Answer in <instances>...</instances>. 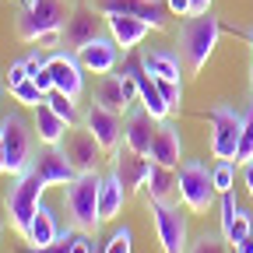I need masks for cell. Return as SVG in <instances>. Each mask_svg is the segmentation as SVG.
<instances>
[{
    "mask_svg": "<svg viewBox=\"0 0 253 253\" xmlns=\"http://www.w3.org/2000/svg\"><path fill=\"white\" fill-rule=\"evenodd\" d=\"M63 21H67L63 0H25L14 18V32L21 42H39L49 49L63 42Z\"/></svg>",
    "mask_w": 253,
    "mask_h": 253,
    "instance_id": "obj_1",
    "label": "cell"
},
{
    "mask_svg": "<svg viewBox=\"0 0 253 253\" xmlns=\"http://www.w3.org/2000/svg\"><path fill=\"white\" fill-rule=\"evenodd\" d=\"M99 194H102V176L95 172H78L67 186H63V208H67V221L78 232H95L102 225L99 218Z\"/></svg>",
    "mask_w": 253,
    "mask_h": 253,
    "instance_id": "obj_2",
    "label": "cell"
},
{
    "mask_svg": "<svg viewBox=\"0 0 253 253\" xmlns=\"http://www.w3.org/2000/svg\"><path fill=\"white\" fill-rule=\"evenodd\" d=\"M221 39V21L208 11V14H190L179 25V56L190 67V74H201L204 63L211 60L214 46Z\"/></svg>",
    "mask_w": 253,
    "mask_h": 253,
    "instance_id": "obj_3",
    "label": "cell"
},
{
    "mask_svg": "<svg viewBox=\"0 0 253 253\" xmlns=\"http://www.w3.org/2000/svg\"><path fill=\"white\" fill-rule=\"evenodd\" d=\"M42 190H46V183L39 179V172L32 169V166H28L25 172L11 176V186H7L4 204H7V214H11V225H14V232H18L21 239H25L32 218H36V211H39V204H42Z\"/></svg>",
    "mask_w": 253,
    "mask_h": 253,
    "instance_id": "obj_4",
    "label": "cell"
},
{
    "mask_svg": "<svg viewBox=\"0 0 253 253\" xmlns=\"http://www.w3.org/2000/svg\"><path fill=\"white\" fill-rule=\"evenodd\" d=\"M218 197L221 194L214 190L211 169L204 162H197V158H186V162L179 166V201L194 211V214H208Z\"/></svg>",
    "mask_w": 253,
    "mask_h": 253,
    "instance_id": "obj_5",
    "label": "cell"
},
{
    "mask_svg": "<svg viewBox=\"0 0 253 253\" xmlns=\"http://www.w3.org/2000/svg\"><path fill=\"white\" fill-rule=\"evenodd\" d=\"M0 137H4V148H7V172L18 176L32 166V158H36V126H32L21 113H7L0 120Z\"/></svg>",
    "mask_w": 253,
    "mask_h": 253,
    "instance_id": "obj_6",
    "label": "cell"
},
{
    "mask_svg": "<svg viewBox=\"0 0 253 253\" xmlns=\"http://www.w3.org/2000/svg\"><path fill=\"white\" fill-rule=\"evenodd\" d=\"M102 25H106V14L95 7V4L78 0V4L67 11V21H63V46H67L71 53H78L84 42H91V39L102 36Z\"/></svg>",
    "mask_w": 253,
    "mask_h": 253,
    "instance_id": "obj_7",
    "label": "cell"
},
{
    "mask_svg": "<svg viewBox=\"0 0 253 253\" xmlns=\"http://www.w3.org/2000/svg\"><path fill=\"white\" fill-rule=\"evenodd\" d=\"M148 211H151V225H155V236L162 243V253H186V214L179 211V204H155L148 201Z\"/></svg>",
    "mask_w": 253,
    "mask_h": 253,
    "instance_id": "obj_8",
    "label": "cell"
},
{
    "mask_svg": "<svg viewBox=\"0 0 253 253\" xmlns=\"http://www.w3.org/2000/svg\"><path fill=\"white\" fill-rule=\"evenodd\" d=\"M239 134H243V116L229 106H214L211 109V155L236 162Z\"/></svg>",
    "mask_w": 253,
    "mask_h": 253,
    "instance_id": "obj_9",
    "label": "cell"
},
{
    "mask_svg": "<svg viewBox=\"0 0 253 253\" xmlns=\"http://www.w3.org/2000/svg\"><path fill=\"white\" fill-rule=\"evenodd\" d=\"M46 67H49V74H53V88L63 91V95H71V99L78 102L81 91H84V67H81L78 53H71V49H53V53L46 56Z\"/></svg>",
    "mask_w": 253,
    "mask_h": 253,
    "instance_id": "obj_10",
    "label": "cell"
},
{
    "mask_svg": "<svg viewBox=\"0 0 253 253\" xmlns=\"http://www.w3.org/2000/svg\"><path fill=\"white\" fill-rule=\"evenodd\" d=\"M32 169L39 172V179H42L46 186H67V183L78 176V169L71 166V158L63 155L60 144H42V148L36 151V158H32Z\"/></svg>",
    "mask_w": 253,
    "mask_h": 253,
    "instance_id": "obj_11",
    "label": "cell"
},
{
    "mask_svg": "<svg viewBox=\"0 0 253 253\" xmlns=\"http://www.w3.org/2000/svg\"><path fill=\"white\" fill-rule=\"evenodd\" d=\"M84 126L95 134V141L102 144L106 155H116L120 151V144H123V116H116V113H109V109H102L99 102H95L84 113Z\"/></svg>",
    "mask_w": 253,
    "mask_h": 253,
    "instance_id": "obj_12",
    "label": "cell"
},
{
    "mask_svg": "<svg viewBox=\"0 0 253 253\" xmlns=\"http://www.w3.org/2000/svg\"><path fill=\"white\" fill-rule=\"evenodd\" d=\"M148 172H151V158H148V155H137V151H130L126 144L113 155V176L126 186V194H137V190H144Z\"/></svg>",
    "mask_w": 253,
    "mask_h": 253,
    "instance_id": "obj_13",
    "label": "cell"
},
{
    "mask_svg": "<svg viewBox=\"0 0 253 253\" xmlns=\"http://www.w3.org/2000/svg\"><path fill=\"white\" fill-rule=\"evenodd\" d=\"M95 7L102 14H134L144 18L151 28H166V0H95Z\"/></svg>",
    "mask_w": 253,
    "mask_h": 253,
    "instance_id": "obj_14",
    "label": "cell"
},
{
    "mask_svg": "<svg viewBox=\"0 0 253 253\" xmlns=\"http://www.w3.org/2000/svg\"><path fill=\"white\" fill-rule=\"evenodd\" d=\"M155 130H158V120H155L144 106H141V109L130 106V113L123 116V144L130 148V151H137V155H151Z\"/></svg>",
    "mask_w": 253,
    "mask_h": 253,
    "instance_id": "obj_15",
    "label": "cell"
},
{
    "mask_svg": "<svg viewBox=\"0 0 253 253\" xmlns=\"http://www.w3.org/2000/svg\"><path fill=\"white\" fill-rule=\"evenodd\" d=\"M63 155L71 158V166L78 169V172H95V166H99V155H102V144L95 141V134L88 130H74V134H67L63 137Z\"/></svg>",
    "mask_w": 253,
    "mask_h": 253,
    "instance_id": "obj_16",
    "label": "cell"
},
{
    "mask_svg": "<svg viewBox=\"0 0 253 253\" xmlns=\"http://www.w3.org/2000/svg\"><path fill=\"white\" fill-rule=\"evenodd\" d=\"M78 60L84 71H95V74H113L116 63H120V46L113 42V36H99L78 49Z\"/></svg>",
    "mask_w": 253,
    "mask_h": 253,
    "instance_id": "obj_17",
    "label": "cell"
},
{
    "mask_svg": "<svg viewBox=\"0 0 253 253\" xmlns=\"http://www.w3.org/2000/svg\"><path fill=\"white\" fill-rule=\"evenodd\" d=\"M148 21L144 18H134V14H106V32L113 36V42L123 49V53H130L144 42L148 36Z\"/></svg>",
    "mask_w": 253,
    "mask_h": 253,
    "instance_id": "obj_18",
    "label": "cell"
},
{
    "mask_svg": "<svg viewBox=\"0 0 253 253\" xmlns=\"http://www.w3.org/2000/svg\"><path fill=\"white\" fill-rule=\"evenodd\" d=\"M151 162H158V166H169V169H176L179 166V158H183V137H179V130L169 123V120H158V130H155V141H151Z\"/></svg>",
    "mask_w": 253,
    "mask_h": 253,
    "instance_id": "obj_19",
    "label": "cell"
},
{
    "mask_svg": "<svg viewBox=\"0 0 253 253\" xmlns=\"http://www.w3.org/2000/svg\"><path fill=\"white\" fill-rule=\"evenodd\" d=\"M144 194H148V201H155V204H176L179 176H176L169 166L151 162V172H148V183H144Z\"/></svg>",
    "mask_w": 253,
    "mask_h": 253,
    "instance_id": "obj_20",
    "label": "cell"
},
{
    "mask_svg": "<svg viewBox=\"0 0 253 253\" xmlns=\"http://www.w3.org/2000/svg\"><path fill=\"white\" fill-rule=\"evenodd\" d=\"M95 102H99L102 109L116 113V116H126L130 113V99H126V84H123V74H106L99 91H95Z\"/></svg>",
    "mask_w": 253,
    "mask_h": 253,
    "instance_id": "obj_21",
    "label": "cell"
},
{
    "mask_svg": "<svg viewBox=\"0 0 253 253\" xmlns=\"http://www.w3.org/2000/svg\"><path fill=\"white\" fill-rule=\"evenodd\" d=\"M32 126H36L39 144H63V137H67V130H71V123L63 120V116H56L46 102L36 109V120H32Z\"/></svg>",
    "mask_w": 253,
    "mask_h": 253,
    "instance_id": "obj_22",
    "label": "cell"
},
{
    "mask_svg": "<svg viewBox=\"0 0 253 253\" xmlns=\"http://www.w3.org/2000/svg\"><path fill=\"white\" fill-rule=\"evenodd\" d=\"M126 186L116 179V176H106L102 179V194H99V218L102 221H113L120 211H123V204H126Z\"/></svg>",
    "mask_w": 253,
    "mask_h": 253,
    "instance_id": "obj_23",
    "label": "cell"
},
{
    "mask_svg": "<svg viewBox=\"0 0 253 253\" xmlns=\"http://www.w3.org/2000/svg\"><path fill=\"white\" fill-rule=\"evenodd\" d=\"M56 236H60L56 214H53L46 204H39L36 218H32V225H28V232H25V243H32V246H46V243H53Z\"/></svg>",
    "mask_w": 253,
    "mask_h": 253,
    "instance_id": "obj_24",
    "label": "cell"
},
{
    "mask_svg": "<svg viewBox=\"0 0 253 253\" xmlns=\"http://www.w3.org/2000/svg\"><path fill=\"white\" fill-rule=\"evenodd\" d=\"M144 63V71L151 78H166V81H179V56L169 53V49H148L141 56Z\"/></svg>",
    "mask_w": 253,
    "mask_h": 253,
    "instance_id": "obj_25",
    "label": "cell"
},
{
    "mask_svg": "<svg viewBox=\"0 0 253 253\" xmlns=\"http://www.w3.org/2000/svg\"><path fill=\"white\" fill-rule=\"evenodd\" d=\"M11 95H14V102H21L25 109H39V106L46 102V91H42L36 81H32V78H25L21 84H14Z\"/></svg>",
    "mask_w": 253,
    "mask_h": 253,
    "instance_id": "obj_26",
    "label": "cell"
},
{
    "mask_svg": "<svg viewBox=\"0 0 253 253\" xmlns=\"http://www.w3.org/2000/svg\"><path fill=\"white\" fill-rule=\"evenodd\" d=\"M46 106H49L56 116H63L71 126L78 123V106H74V99H71V95H63V91H56V88H53V91L46 95Z\"/></svg>",
    "mask_w": 253,
    "mask_h": 253,
    "instance_id": "obj_27",
    "label": "cell"
},
{
    "mask_svg": "<svg viewBox=\"0 0 253 253\" xmlns=\"http://www.w3.org/2000/svg\"><path fill=\"white\" fill-rule=\"evenodd\" d=\"M211 179H214V190H218V194H232V186H236V162L218 158V166L211 169Z\"/></svg>",
    "mask_w": 253,
    "mask_h": 253,
    "instance_id": "obj_28",
    "label": "cell"
},
{
    "mask_svg": "<svg viewBox=\"0 0 253 253\" xmlns=\"http://www.w3.org/2000/svg\"><path fill=\"white\" fill-rule=\"evenodd\" d=\"M74 236H78V229L67 225V229H60V236H56L53 243H46V246H28V250H21V253H71Z\"/></svg>",
    "mask_w": 253,
    "mask_h": 253,
    "instance_id": "obj_29",
    "label": "cell"
},
{
    "mask_svg": "<svg viewBox=\"0 0 253 253\" xmlns=\"http://www.w3.org/2000/svg\"><path fill=\"white\" fill-rule=\"evenodd\" d=\"M253 162V106L243 116V134H239V151H236V166Z\"/></svg>",
    "mask_w": 253,
    "mask_h": 253,
    "instance_id": "obj_30",
    "label": "cell"
},
{
    "mask_svg": "<svg viewBox=\"0 0 253 253\" xmlns=\"http://www.w3.org/2000/svg\"><path fill=\"white\" fill-rule=\"evenodd\" d=\"M186 253H229L225 250V236H214V232H204L194 246H190Z\"/></svg>",
    "mask_w": 253,
    "mask_h": 253,
    "instance_id": "obj_31",
    "label": "cell"
},
{
    "mask_svg": "<svg viewBox=\"0 0 253 253\" xmlns=\"http://www.w3.org/2000/svg\"><path fill=\"white\" fill-rule=\"evenodd\" d=\"M155 81H158V88H162V99L169 102V109L176 113L183 106V81H166V78H155Z\"/></svg>",
    "mask_w": 253,
    "mask_h": 253,
    "instance_id": "obj_32",
    "label": "cell"
},
{
    "mask_svg": "<svg viewBox=\"0 0 253 253\" xmlns=\"http://www.w3.org/2000/svg\"><path fill=\"white\" fill-rule=\"evenodd\" d=\"M130 239H134V236H130V229L123 225V229H116V232L109 236V243H106V250H102V253H130Z\"/></svg>",
    "mask_w": 253,
    "mask_h": 253,
    "instance_id": "obj_33",
    "label": "cell"
},
{
    "mask_svg": "<svg viewBox=\"0 0 253 253\" xmlns=\"http://www.w3.org/2000/svg\"><path fill=\"white\" fill-rule=\"evenodd\" d=\"M166 7L176 18H190V14H194V0H166Z\"/></svg>",
    "mask_w": 253,
    "mask_h": 253,
    "instance_id": "obj_34",
    "label": "cell"
},
{
    "mask_svg": "<svg viewBox=\"0 0 253 253\" xmlns=\"http://www.w3.org/2000/svg\"><path fill=\"white\" fill-rule=\"evenodd\" d=\"M25 78H28V67H25V60H14V63H11V71H7V88L21 84Z\"/></svg>",
    "mask_w": 253,
    "mask_h": 253,
    "instance_id": "obj_35",
    "label": "cell"
},
{
    "mask_svg": "<svg viewBox=\"0 0 253 253\" xmlns=\"http://www.w3.org/2000/svg\"><path fill=\"white\" fill-rule=\"evenodd\" d=\"M32 81H36V84H39V88H42L46 95L53 91V74H49V67H42L39 74H32Z\"/></svg>",
    "mask_w": 253,
    "mask_h": 253,
    "instance_id": "obj_36",
    "label": "cell"
},
{
    "mask_svg": "<svg viewBox=\"0 0 253 253\" xmlns=\"http://www.w3.org/2000/svg\"><path fill=\"white\" fill-rule=\"evenodd\" d=\"M71 253H91V239H88V232H78V236H74Z\"/></svg>",
    "mask_w": 253,
    "mask_h": 253,
    "instance_id": "obj_37",
    "label": "cell"
},
{
    "mask_svg": "<svg viewBox=\"0 0 253 253\" xmlns=\"http://www.w3.org/2000/svg\"><path fill=\"white\" fill-rule=\"evenodd\" d=\"M25 67H28V78H32V74H39V71L46 67V60H42L39 53H32V56H25Z\"/></svg>",
    "mask_w": 253,
    "mask_h": 253,
    "instance_id": "obj_38",
    "label": "cell"
},
{
    "mask_svg": "<svg viewBox=\"0 0 253 253\" xmlns=\"http://www.w3.org/2000/svg\"><path fill=\"white\" fill-rule=\"evenodd\" d=\"M232 253H253V225H250V232H246V239L232 246Z\"/></svg>",
    "mask_w": 253,
    "mask_h": 253,
    "instance_id": "obj_39",
    "label": "cell"
},
{
    "mask_svg": "<svg viewBox=\"0 0 253 253\" xmlns=\"http://www.w3.org/2000/svg\"><path fill=\"white\" fill-rule=\"evenodd\" d=\"M243 183H246V194L253 197V162H246V166H243Z\"/></svg>",
    "mask_w": 253,
    "mask_h": 253,
    "instance_id": "obj_40",
    "label": "cell"
},
{
    "mask_svg": "<svg viewBox=\"0 0 253 253\" xmlns=\"http://www.w3.org/2000/svg\"><path fill=\"white\" fill-rule=\"evenodd\" d=\"M0 176H7V148H4V137H0Z\"/></svg>",
    "mask_w": 253,
    "mask_h": 253,
    "instance_id": "obj_41",
    "label": "cell"
},
{
    "mask_svg": "<svg viewBox=\"0 0 253 253\" xmlns=\"http://www.w3.org/2000/svg\"><path fill=\"white\" fill-rule=\"evenodd\" d=\"M211 11V0H194V14H208Z\"/></svg>",
    "mask_w": 253,
    "mask_h": 253,
    "instance_id": "obj_42",
    "label": "cell"
},
{
    "mask_svg": "<svg viewBox=\"0 0 253 253\" xmlns=\"http://www.w3.org/2000/svg\"><path fill=\"white\" fill-rule=\"evenodd\" d=\"M246 42H250V84H253V32H246Z\"/></svg>",
    "mask_w": 253,
    "mask_h": 253,
    "instance_id": "obj_43",
    "label": "cell"
},
{
    "mask_svg": "<svg viewBox=\"0 0 253 253\" xmlns=\"http://www.w3.org/2000/svg\"><path fill=\"white\" fill-rule=\"evenodd\" d=\"M0 232H4V218H0Z\"/></svg>",
    "mask_w": 253,
    "mask_h": 253,
    "instance_id": "obj_44",
    "label": "cell"
},
{
    "mask_svg": "<svg viewBox=\"0 0 253 253\" xmlns=\"http://www.w3.org/2000/svg\"><path fill=\"white\" fill-rule=\"evenodd\" d=\"M0 95H4V88H0Z\"/></svg>",
    "mask_w": 253,
    "mask_h": 253,
    "instance_id": "obj_45",
    "label": "cell"
}]
</instances>
